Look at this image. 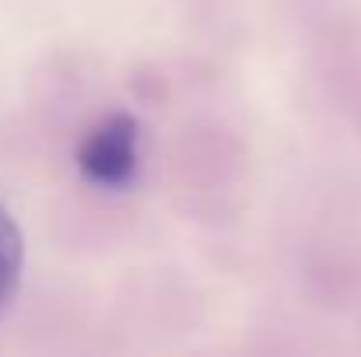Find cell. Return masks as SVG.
Returning a JSON list of instances; mask_svg holds the SVG:
<instances>
[{
	"instance_id": "1",
	"label": "cell",
	"mask_w": 361,
	"mask_h": 357,
	"mask_svg": "<svg viewBox=\"0 0 361 357\" xmlns=\"http://www.w3.org/2000/svg\"><path fill=\"white\" fill-rule=\"evenodd\" d=\"M78 165L99 186H126L137 172V123L130 116L106 119L85 140Z\"/></svg>"
},
{
	"instance_id": "2",
	"label": "cell",
	"mask_w": 361,
	"mask_h": 357,
	"mask_svg": "<svg viewBox=\"0 0 361 357\" xmlns=\"http://www.w3.org/2000/svg\"><path fill=\"white\" fill-rule=\"evenodd\" d=\"M21 266H25V242H21V232H18L14 218L0 203V319L7 315V308L18 298Z\"/></svg>"
}]
</instances>
